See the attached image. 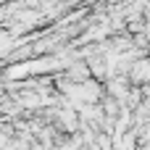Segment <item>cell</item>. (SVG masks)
I'll use <instances>...</instances> for the list:
<instances>
[{"mask_svg":"<svg viewBox=\"0 0 150 150\" xmlns=\"http://www.w3.org/2000/svg\"><path fill=\"white\" fill-rule=\"evenodd\" d=\"M129 79H132V82H140V84H142V82L148 79V63H145V61H137V63L129 69Z\"/></svg>","mask_w":150,"mask_h":150,"instance_id":"6da1fadb","label":"cell"}]
</instances>
